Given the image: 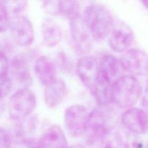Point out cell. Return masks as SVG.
<instances>
[{
    "label": "cell",
    "instance_id": "18",
    "mask_svg": "<svg viewBox=\"0 0 148 148\" xmlns=\"http://www.w3.org/2000/svg\"><path fill=\"white\" fill-rule=\"evenodd\" d=\"M124 139L116 130H111L98 143V148H124Z\"/></svg>",
    "mask_w": 148,
    "mask_h": 148
},
{
    "label": "cell",
    "instance_id": "19",
    "mask_svg": "<svg viewBox=\"0 0 148 148\" xmlns=\"http://www.w3.org/2000/svg\"><path fill=\"white\" fill-rule=\"evenodd\" d=\"M11 18L9 11L2 1H0V33L7 31L10 26Z\"/></svg>",
    "mask_w": 148,
    "mask_h": 148
},
{
    "label": "cell",
    "instance_id": "14",
    "mask_svg": "<svg viewBox=\"0 0 148 148\" xmlns=\"http://www.w3.org/2000/svg\"><path fill=\"white\" fill-rule=\"evenodd\" d=\"M10 69L12 77L16 81L26 87L32 83L30 64L25 55L20 53L14 56L10 63Z\"/></svg>",
    "mask_w": 148,
    "mask_h": 148
},
{
    "label": "cell",
    "instance_id": "27",
    "mask_svg": "<svg viewBox=\"0 0 148 148\" xmlns=\"http://www.w3.org/2000/svg\"><path fill=\"white\" fill-rule=\"evenodd\" d=\"M142 3H143V5H144L146 8L148 9V1H143Z\"/></svg>",
    "mask_w": 148,
    "mask_h": 148
},
{
    "label": "cell",
    "instance_id": "17",
    "mask_svg": "<svg viewBox=\"0 0 148 148\" xmlns=\"http://www.w3.org/2000/svg\"><path fill=\"white\" fill-rule=\"evenodd\" d=\"M81 17L69 21L71 36L74 43L80 49L88 47L89 44V35Z\"/></svg>",
    "mask_w": 148,
    "mask_h": 148
},
{
    "label": "cell",
    "instance_id": "15",
    "mask_svg": "<svg viewBox=\"0 0 148 148\" xmlns=\"http://www.w3.org/2000/svg\"><path fill=\"white\" fill-rule=\"evenodd\" d=\"M34 71L37 79L44 86L56 78V66L51 59L46 56H40L36 59Z\"/></svg>",
    "mask_w": 148,
    "mask_h": 148
},
{
    "label": "cell",
    "instance_id": "11",
    "mask_svg": "<svg viewBox=\"0 0 148 148\" xmlns=\"http://www.w3.org/2000/svg\"><path fill=\"white\" fill-rule=\"evenodd\" d=\"M45 10L52 15H61L68 20L81 17L80 4L77 1H48L43 2Z\"/></svg>",
    "mask_w": 148,
    "mask_h": 148
},
{
    "label": "cell",
    "instance_id": "28",
    "mask_svg": "<svg viewBox=\"0 0 148 148\" xmlns=\"http://www.w3.org/2000/svg\"><path fill=\"white\" fill-rule=\"evenodd\" d=\"M147 148H148V145H147Z\"/></svg>",
    "mask_w": 148,
    "mask_h": 148
},
{
    "label": "cell",
    "instance_id": "8",
    "mask_svg": "<svg viewBox=\"0 0 148 148\" xmlns=\"http://www.w3.org/2000/svg\"><path fill=\"white\" fill-rule=\"evenodd\" d=\"M10 30L14 41L21 46H29L35 39L34 29L32 23L25 16L17 14L11 18Z\"/></svg>",
    "mask_w": 148,
    "mask_h": 148
},
{
    "label": "cell",
    "instance_id": "7",
    "mask_svg": "<svg viewBox=\"0 0 148 148\" xmlns=\"http://www.w3.org/2000/svg\"><path fill=\"white\" fill-rule=\"evenodd\" d=\"M134 40V34L131 27L120 22L114 25L108 36V45L116 53H125L130 49Z\"/></svg>",
    "mask_w": 148,
    "mask_h": 148
},
{
    "label": "cell",
    "instance_id": "23",
    "mask_svg": "<svg viewBox=\"0 0 148 148\" xmlns=\"http://www.w3.org/2000/svg\"><path fill=\"white\" fill-rule=\"evenodd\" d=\"M10 65L8 58L4 52L0 51V79L7 77Z\"/></svg>",
    "mask_w": 148,
    "mask_h": 148
},
{
    "label": "cell",
    "instance_id": "12",
    "mask_svg": "<svg viewBox=\"0 0 148 148\" xmlns=\"http://www.w3.org/2000/svg\"><path fill=\"white\" fill-rule=\"evenodd\" d=\"M67 140L59 126L53 125L46 129L36 142L35 148H66Z\"/></svg>",
    "mask_w": 148,
    "mask_h": 148
},
{
    "label": "cell",
    "instance_id": "5",
    "mask_svg": "<svg viewBox=\"0 0 148 148\" xmlns=\"http://www.w3.org/2000/svg\"><path fill=\"white\" fill-rule=\"evenodd\" d=\"M89 115L87 108L82 105H73L66 108L64 121L71 137H77L84 134Z\"/></svg>",
    "mask_w": 148,
    "mask_h": 148
},
{
    "label": "cell",
    "instance_id": "16",
    "mask_svg": "<svg viewBox=\"0 0 148 148\" xmlns=\"http://www.w3.org/2000/svg\"><path fill=\"white\" fill-rule=\"evenodd\" d=\"M41 33L43 42L49 48L55 47L62 40V28L56 21L51 18H46L43 21Z\"/></svg>",
    "mask_w": 148,
    "mask_h": 148
},
{
    "label": "cell",
    "instance_id": "25",
    "mask_svg": "<svg viewBox=\"0 0 148 148\" xmlns=\"http://www.w3.org/2000/svg\"><path fill=\"white\" fill-rule=\"evenodd\" d=\"M142 106L143 109L148 113V87L145 90L142 96Z\"/></svg>",
    "mask_w": 148,
    "mask_h": 148
},
{
    "label": "cell",
    "instance_id": "24",
    "mask_svg": "<svg viewBox=\"0 0 148 148\" xmlns=\"http://www.w3.org/2000/svg\"><path fill=\"white\" fill-rule=\"evenodd\" d=\"M12 138L6 130L0 127V148H11Z\"/></svg>",
    "mask_w": 148,
    "mask_h": 148
},
{
    "label": "cell",
    "instance_id": "2",
    "mask_svg": "<svg viewBox=\"0 0 148 148\" xmlns=\"http://www.w3.org/2000/svg\"><path fill=\"white\" fill-rule=\"evenodd\" d=\"M82 21L91 37L99 41L108 37L114 25L110 10L100 4L88 6L83 12Z\"/></svg>",
    "mask_w": 148,
    "mask_h": 148
},
{
    "label": "cell",
    "instance_id": "26",
    "mask_svg": "<svg viewBox=\"0 0 148 148\" xmlns=\"http://www.w3.org/2000/svg\"><path fill=\"white\" fill-rule=\"evenodd\" d=\"M66 148H86L84 145L80 144H75V145H72L68 146Z\"/></svg>",
    "mask_w": 148,
    "mask_h": 148
},
{
    "label": "cell",
    "instance_id": "21",
    "mask_svg": "<svg viewBox=\"0 0 148 148\" xmlns=\"http://www.w3.org/2000/svg\"><path fill=\"white\" fill-rule=\"evenodd\" d=\"M12 81L9 77L0 79V100L5 98L11 92Z\"/></svg>",
    "mask_w": 148,
    "mask_h": 148
},
{
    "label": "cell",
    "instance_id": "6",
    "mask_svg": "<svg viewBox=\"0 0 148 148\" xmlns=\"http://www.w3.org/2000/svg\"><path fill=\"white\" fill-rule=\"evenodd\" d=\"M121 63L130 75L144 76L148 74V55L139 49H130L123 53Z\"/></svg>",
    "mask_w": 148,
    "mask_h": 148
},
{
    "label": "cell",
    "instance_id": "10",
    "mask_svg": "<svg viewBox=\"0 0 148 148\" xmlns=\"http://www.w3.org/2000/svg\"><path fill=\"white\" fill-rule=\"evenodd\" d=\"M77 74L82 83L93 92L98 77V62L94 56H85L78 60Z\"/></svg>",
    "mask_w": 148,
    "mask_h": 148
},
{
    "label": "cell",
    "instance_id": "13",
    "mask_svg": "<svg viewBox=\"0 0 148 148\" xmlns=\"http://www.w3.org/2000/svg\"><path fill=\"white\" fill-rule=\"evenodd\" d=\"M66 95V85L64 81L56 78L45 86L44 101L49 108H54L59 106L64 100Z\"/></svg>",
    "mask_w": 148,
    "mask_h": 148
},
{
    "label": "cell",
    "instance_id": "9",
    "mask_svg": "<svg viewBox=\"0 0 148 148\" xmlns=\"http://www.w3.org/2000/svg\"><path fill=\"white\" fill-rule=\"evenodd\" d=\"M121 122L123 127L132 134H145L148 130V114L143 108L132 107L123 113Z\"/></svg>",
    "mask_w": 148,
    "mask_h": 148
},
{
    "label": "cell",
    "instance_id": "1",
    "mask_svg": "<svg viewBox=\"0 0 148 148\" xmlns=\"http://www.w3.org/2000/svg\"><path fill=\"white\" fill-rule=\"evenodd\" d=\"M143 94V86L137 77L123 75L110 86L108 101L118 108L129 109L138 102Z\"/></svg>",
    "mask_w": 148,
    "mask_h": 148
},
{
    "label": "cell",
    "instance_id": "20",
    "mask_svg": "<svg viewBox=\"0 0 148 148\" xmlns=\"http://www.w3.org/2000/svg\"><path fill=\"white\" fill-rule=\"evenodd\" d=\"M8 10L9 12L14 14L15 15L20 14L24 11L27 6V2L25 1H2Z\"/></svg>",
    "mask_w": 148,
    "mask_h": 148
},
{
    "label": "cell",
    "instance_id": "4",
    "mask_svg": "<svg viewBox=\"0 0 148 148\" xmlns=\"http://www.w3.org/2000/svg\"><path fill=\"white\" fill-rule=\"evenodd\" d=\"M111 130L107 119L100 108H95L90 113L84 135L88 144L98 145V143Z\"/></svg>",
    "mask_w": 148,
    "mask_h": 148
},
{
    "label": "cell",
    "instance_id": "3",
    "mask_svg": "<svg viewBox=\"0 0 148 148\" xmlns=\"http://www.w3.org/2000/svg\"><path fill=\"white\" fill-rule=\"evenodd\" d=\"M36 107L34 92L28 88H20L9 100V116L12 121H21L33 114Z\"/></svg>",
    "mask_w": 148,
    "mask_h": 148
},
{
    "label": "cell",
    "instance_id": "22",
    "mask_svg": "<svg viewBox=\"0 0 148 148\" xmlns=\"http://www.w3.org/2000/svg\"><path fill=\"white\" fill-rule=\"evenodd\" d=\"M143 143L139 135L132 134L124 140V148H143Z\"/></svg>",
    "mask_w": 148,
    "mask_h": 148
}]
</instances>
